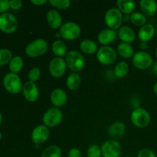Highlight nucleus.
<instances>
[{
  "label": "nucleus",
  "mask_w": 157,
  "mask_h": 157,
  "mask_svg": "<svg viewBox=\"0 0 157 157\" xmlns=\"http://www.w3.org/2000/svg\"><path fill=\"white\" fill-rule=\"evenodd\" d=\"M67 67L73 73H77L84 68L85 59L84 56L78 51H70L65 56Z\"/></svg>",
  "instance_id": "nucleus-1"
},
{
  "label": "nucleus",
  "mask_w": 157,
  "mask_h": 157,
  "mask_svg": "<svg viewBox=\"0 0 157 157\" xmlns=\"http://www.w3.org/2000/svg\"><path fill=\"white\" fill-rule=\"evenodd\" d=\"M2 82L5 89L9 94H17L22 90V82L20 77L17 74L12 72L6 74L3 78Z\"/></svg>",
  "instance_id": "nucleus-2"
},
{
  "label": "nucleus",
  "mask_w": 157,
  "mask_h": 157,
  "mask_svg": "<svg viewBox=\"0 0 157 157\" xmlns=\"http://www.w3.org/2000/svg\"><path fill=\"white\" fill-rule=\"evenodd\" d=\"M48 48L47 41L42 38H38L29 43L25 49L26 55L30 58H36L44 55Z\"/></svg>",
  "instance_id": "nucleus-3"
},
{
  "label": "nucleus",
  "mask_w": 157,
  "mask_h": 157,
  "mask_svg": "<svg viewBox=\"0 0 157 157\" xmlns=\"http://www.w3.org/2000/svg\"><path fill=\"white\" fill-rule=\"evenodd\" d=\"M132 124L139 128H145L151 121V117L150 113L142 107H136L132 111L130 116Z\"/></svg>",
  "instance_id": "nucleus-4"
},
{
  "label": "nucleus",
  "mask_w": 157,
  "mask_h": 157,
  "mask_svg": "<svg viewBox=\"0 0 157 157\" xmlns=\"http://www.w3.org/2000/svg\"><path fill=\"white\" fill-rule=\"evenodd\" d=\"M124 16L121 11L116 8H111L107 11L104 15V21L108 29L116 31L121 27Z\"/></svg>",
  "instance_id": "nucleus-5"
},
{
  "label": "nucleus",
  "mask_w": 157,
  "mask_h": 157,
  "mask_svg": "<svg viewBox=\"0 0 157 157\" xmlns=\"http://www.w3.org/2000/svg\"><path fill=\"white\" fill-rule=\"evenodd\" d=\"M133 64L139 70H147L153 65V57L147 52H136L132 58Z\"/></svg>",
  "instance_id": "nucleus-6"
},
{
  "label": "nucleus",
  "mask_w": 157,
  "mask_h": 157,
  "mask_svg": "<svg viewBox=\"0 0 157 157\" xmlns=\"http://www.w3.org/2000/svg\"><path fill=\"white\" fill-rule=\"evenodd\" d=\"M18 29V20L12 13L6 12L0 15V31L6 34H12Z\"/></svg>",
  "instance_id": "nucleus-7"
},
{
  "label": "nucleus",
  "mask_w": 157,
  "mask_h": 157,
  "mask_svg": "<svg viewBox=\"0 0 157 157\" xmlns=\"http://www.w3.org/2000/svg\"><path fill=\"white\" fill-rule=\"evenodd\" d=\"M97 59L104 65H110L116 61L117 53L113 48L110 46H103L97 52Z\"/></svg>",
  "instance_id": "nucleus-8"
},
{
  "label": "nucleus",
  "mask_w": 157,
  "mask_h": 157,
  "mask_svg": "<svg viewBox=\"0 0 157 157\" xmlns=\"http://www.w3.org/2000/svg\"><path fill=\"white\" fill-rule=\"evenodd\" d=\"M81 32L80 26L73 21L65 22L59 29V33L61 38L68 41L77 39L81 35Z\"/></svg>",
  "instance_id": "nucleus-9"
},
{
  "label": "nucleus",
  "mask_w": 157,
  "mask_h": 157,
  "mask_svg": "<svg viewBox=\"0 0 157 157\" xmlns=\"http://www.w3.org/2000/svg\"><path fill=\"white\" fill-rule=\"evenodd\" d=\"M63 120V113L58 107H52L44 113L42 121L44 126L54 127L59 125Z\"/></svg>",
  "instance_id": "nucleus-10"
},
{
  "label": "nucleus",
  "mask_w": 157,
  "mask_h": 157,
  "mask_svg": "<svg viewBox=\"0 0 157 157\" xmlns=\"http://www.w3.org/2000/svg\"><path fill=\"white\" fill-rule=\"evenodd\" d=\"M103 157H120L122 154V146L114 140H107L101 147Z\"/></svg>",
  "instance_id": "nucleus-11"
},
{
  "label": "nucleus",
  "mask_w": 157,
  "mask_h": 157,
  "mask_svg": "<svg viewBox=\"0 0 157 157\" xmlns=\"http://www.w3.org/2000/svg\"><path fill=\"white\" fill-rule=\"evenodd\" d=\"M48 70L49 73L54 78H58L64 76L67 71V64L65 60L63 58L58 57L52 58L49 63Z\"/></svg>",
  "instance_id": "nucleus-12"
},
{
  "label": "nucleus",
  "mask_w": 157,
  "mask_h": 157,
  "mask_svg": "<svg viewBox=\"0 0 157 157\" xmlns=\"http://www.w3.org/2000/svg\"><path fill=\"white\" fill-rule=\"evenodd\" d=\"M50 130L48 127L43 125H38L34 128L32 133V140L35 145L44 144L48 139Z\"/></svg>",
  "instance_id": "nucleus-13"
},
{
  "label": "nucleus",
  "mask_w": 157,
  "mask_h": 157,
  "mask_svg": "<svg viewBox=\"0 0 157 157\" xmlns=\"http://www.w3.org/2000/svg\"><path fill=\"white\" fill-rule=\"evenodd\" d=\"M21 91L24 98L29 102H35L39 97V90L36 84L31 81H27L23 84Z\"/></svg>",
  "instance_id": "nucleus-14"
},
{
  "label": "nucleus",
  "mask_w": 157,
  "mask_h": 157,
  "mask_svg": "<svg viewBox=\"0 0 157 157\" xmlns=\"http://www.w3.org/2000/svg\"><path fill=\"white\" fill-rule=\"evenodd\" d=\"M67 96L66 92L61 88L55 89L51 94V102L55 107H63L66 104Z\"/></svg>",
  "instance_id": "nucleus-15"
},
{
  "label": "nucleus",
  "mask_w": 157,
  "mask_h": 157,
  "mask_svg": "<svg viewBox=\"0 0 157 157\" xmlns=\"http://www.w3.org/2000/svg\"><path fill=\"white\" fill-rule=\"evenodd\" d=\"M46 18L48 25L53 29H60L62 25V17L61 14L55 9H51L48 11Z\"/></svg>",
  "instance_id": "nucleus-16"
},
{
  "label": "nucleus",
  "mask_w": 157,
  "mask_h": 157,
  "mask_svg": "<svg viewBox=\"0 0 157 157\" xmlns=\"http://www.w3.org/2000/svg\"><path fill=\"white\" fill-rule=\"evenodd\" d=\"M156 34V28L152 24H146L142 26L138 32V38L141 41L148 42L153 39Z\"/></svg>",
  "instance_id": "nucleus-17"
},
{
  "label": "nucleus",
  "mask_w": 157,
  "mask_h": 157,
  "mask_svg": "<svg viewBox=\"0 0 157 157\" xmlns=\"http://www.w3.org/2000/svg\"><path fill=\"white\" fill-rule=\"evenodd\" d=\"M117 36L116 31L110 29H104L99 33L98 36V41L101 44L104 46H108L115 40Z\"/></svg>",
  "instance_id": "nucleus-18"
},
{
  "label": "nucleus",
  "mask_w": 157,
  "mask_h": 157,
  "mask_svg": "<svg viewBox=\"0 0 157 157\" xmlns=\"http://www.w3.org/2000/svg\"><path fill=\"white\" fill-rule=\"evenodd\" d=\"M118 36L120 39L124 43H132L136 38V34L133 29L127 25L122 26L118 31Z\"/></svg>",
  "instance_id": "nucleus-19"
},
{
  "label": "nucleus",
  "mask_w": 157,
  "mask_h": 157,
  "mask_svg": "<svg viewBox=\"0 0 157 157\" xmlns=\"http://www.w3.org/2000/svg\"><path fill=\"white\" fill-rule=\"evenodd\" d=\"M140 7L142 13L146 16H153L157 11V3L154 0H141L140 2Z\"/></svg>",
  "instance_id": "nucleus-20"
},
{
  "label": "nucleus",
  "mask_w": 157,
  "mask_h": 157,
  "mask_svg": "<svg viewBox=\"0 0 157 157\" xmlns=\"http://www.w3.org/2000/svg\"><path fill=\"white\" fill-rule=\"evenodd\" d=\"M117 9L125 15H131L136 9V3L130 0H119L117 2Z\"/></svg>",
  "instance_id": "nucleus-21"
},
{
  "label": "nucleus",
  "mask_w": 157,
  "mask_h": 157,
  "mask_svg": "<svg viewBox=\"0 0 157 157\" xmlns=\"http://www.w3.org/2000/svg\"><path fill=\"white\" fill-rule=\"evenodd\" d=\"M126 127L124 123L114 122L109 127L108 133L110 136L113 138H121L124 135Z\"/></svg>",
  "instance_id": "nucleus-22"
},
{
  "label": "nucleus",
  "mask_w": 157,
  "mask_h": 157,
  "mask_svg": "<svg viewBox=\"0 0 157 157\" xmlns=\"http://www.w3.org/2000/svg\"><path fill=\"white\" fill-rule=\"evenodd\" d=\"M80 49L87 55H93L98 52V44L95 41L90 39H84L80 43Z\"/></svg>",
  "instance_id": "nucleus-23"
},
{
  "label": "nucleus",
  "mask_w": 157,
  "mask_h": 157,
  "mask_svg": "<svg viewBox=\"0 0 157 157\" xmlns=\"http://www.w3.org/2000/svg\"><path fill=\"white\" fill-rule=\"evenodd\" d=\"M67 45L61 40H56V41L52 43V52L58 58H62V57L66 56V55L67 54Z\"/></svg>",
  "instance_id": "nucleus-24"
},
{
  "label": "nucleus",
  "mask_w": 157,
  "mask_h": 157,
  "mask_svg": "<svg viewBox=\"0 0 157 157\" xmlns=\"http://www.w3.org/2000/svg\"><path fill=\"white\" fill-rule=\"evenodd\" d=\"M81 83V78L78 74L72 73L67 76L66 81L67 87L71 90H76L80 87Z\"/></svg>",
  "instance_id": "nucleus-25"
},
{
  "label": "nucleus",
  "mask_w": 157,
  "mask_h": 157,
  "mask_svg": "<svg viewBox=\"0 0 157 157\" xmlns=\"http://www.w3.org/2000/svg\"><path fill=\"white\" fill-rule=\"evenodd\" d=\"M117 52L121 55V57L125 58H133V55H134V50L132 45L128 43L122 42L117 46Z\"/></svg>",
  "instance_id": "nucleus-26"
},
{
  "label": "nucleus",
  "mask_w": 157,
  "mask_h": 157,
  "mask_svg": "<svg viewBox=\"0 0 157 157\" xmlns=\"http://www.w3.org/2000/svg\"><path fill=\"white\" fill-rule=\"evenodd\" d=\"M129 70H130V67H129L128 63L126 61H120L115 66L113 74L117 78H123L127 76Z\"/></svg>",
  "instance_id": "nucleus-27"
},
{
  "label": "nucleus",
  "mask_w": 157,
  "mask_h": 157,
  "mask_svg": "<svg viewBox=\"0 0 157 157\" xmlns=\"http://www.w3.org/2000/svg\"><path fill=\"white\" fill-rule=\"evenodd\" d=\"M23 66H24V61L21 57L18 56H13L12 60L10 61L9 64V67L10 72L12 73L17 74L22 69Z\"/></svg>",
  "instance_id": "nucleus-28"
},
{
  "label": "nucleus",
  "mask_w": 157,
  "mask_h": 157,
  "mask_svg": "<svg viewBox=\"0 0 157 157\" xmlns=\"http://www.w3.org/2000/svg\"><path fill=\"white\" fill-rule=\"evenodd\" d=\"M130 21L134 25L142 27L147 24V16L140 12H134L130 15Z\"/></svg>",
  "instance_id": "nucleus-29"
},
{
  "label": "nucleus",
  "mask_w": 157,
  "mask_h": 157,
  "mask_svg": "<svg viewBox=\"0 0 157 157\" xmlns=\"http://www.w3.org/2000/svg\"><path fill=\"white\" fill-rule=\"evenodd\" d=\"M61 150L58 146H49L41 153V157H61Z\"/></svg>",
  "instance_id": "nucleus-30"
},
{
  "label": "nucleus",
  "mask_w": 157,
  "mask_h": 157,
  "mask_svg": "<svg viewBox=\"0 0 157 157\" xmlns=\"http://www.w3.org/2000/svg\"><path fill=\"white\" fill-rule=\"evenodd\" d=\"M13 58L12 52L8 48L0 49V66L9 64L12 58Z\"/></svg>",
  "instance_id": "nucleus-31"
},
{
  "label": "nucleus",
  "mask_w": 157,
  "mask_h": 157,
  "mask_svg": "<svg viewBox=\"0 0 157 157\" xmlns=\"http://www.w3.org/2000/svg\"><path fill=\"white\" fill-rule=\"evenodd\" d=\"M48 2L54 8L61 10L67 9L71 5V2L69 0H49Z\"/></svg>",
  "instance_id": "nucleus-32"
},
{
  "label": "nucleus",
  "mask_w": 157,
  "mask_h": 157,
  "mask_svg": "<svg viewBox=\"0 0 157 157\" xmlns=\"http://www.w3.org/2000/svg\"><path fill=\"white\" fill-rule=\"evenodd\" d=\"M40 77H41V70L39 67H33L29 72L28 75V78H29V81L31 82L35 83L39 80Z\"/></svg>",
  "instance_id": "nucleus-33"
},
{
  "label": "nucleus",
  "mask_w": 157,
  "mask_h": 157,
  "mask_svg": "<svg viewBox=\"0 0 157 157\" xmlns=\"http://www.w3.org/2000/svg\"><path fill=\"white\" fill-rule=\"evenodd\" d=\"M102 156V151L101 147L98 145H91L89 147L87 151V157H101Z\"/></svg>",
  "instance_id": "nucleus-34"
},
{
  "label": "nucleus",
  "mask_w": 157,
  "mask_h": 157,
  "mask_svg": "<svg viewBox=\"0 0 157 157\" xmlns=\"http://www.w3.org/2000/svg\"><path fill=\"white\" fill-rule=\"evenodd\" d=\"M137 157H156V153L152 150L148 148H144L140 150Z\"/></svg>",
  "instance_id": "nucleus-35"
},
{
  "label": "nucleus",
  "mask_w": 157,
  "mask_h": 157,
  "mask_svg": "<svg viewBox=\"0 0 157 157\" xmlns=\"http://www.w3.org/2000/svg\"><path fill=\"white\" fill-rule=\"evenodd\" d=\"M10 9V2L8 0H0V15L6 13Z\"/></svg>",
  "instance_id": "nucleus-36"
},
{
  "label": "nucleus",
  "mask_w": 157,
  "mask_h": 157,
  "mask_svg": "<svg viewBox=\"0 0 157 157\" xmlns=\"http://www.w3.org/2000/svg\"><path fill=\"white\" fill-rule=\"evenodd\" d=\"M10 2V9L13 10H18L22 7V2L21 0H11Z\"/></svg>",
  "instance_id": "nucleus-37"
},
{
  "label": "nucleus",
  "mask_w": 157,
  "mask_h": 157,
  "mask_svg": "<svg viewBox=\"0 0 157 157\" xmlns=\"http://www.w3.org/2000/svg\"><path fill=\"white\" fill-rule=\"evenodd\" d=\"M67 157H82V154L78 149L71 148L69 150Z\"/></svg>",
  "instance_id": "nucleus-38"
},
{
  "label": "nucleus",
  "mask_w": 157,
  "mask_h": 157,
  "mask_svg": "<svg viewBox=\"0 0 157 157\" xmlns=\"http://www.w3.org/2000/svg\"><path fill=\"white\" fill-rule=\"evenodd\" d=\"M31 2H32L33 5H35V6H41L45 5L46 3L48 2V1H46V0H32Z\"/></svg>",
  "instance_id": "nucleus-39"
},
{
  "label": "nucleus",
  "mask_w": 157,
  "mask_h": 157,
  "mask_svg": "<svg viewBox=\"0 0 157 157\" xmlns=\"http://www.w3.org/2000/svg\"><path fill=\"white\" fill-rule=\"evenodd\" d=\"M140 48L141 50L143 52H145L147 49H148L149 48V44L147 42H145V41H141V43L140 44Z\"/></svg>",
  "instance_id": "nucleus-40"
},
{
  "label": "nucleus",
  "mask_w": 157,
  "mask_h": 157,
  "mask_svg": "<svg viewBox=\"0 0 157 157\" xmlns=\"http://www.w3.org/2000/svg\"><path fill=\"white\" fill-rule=\"evenodd\" d=\"M152 72H153L156 76H157V62L153 64V68H152Z\"/></svg>",
  "instance_id": "nucleus-41"
},
{
  "label": "nucleus",
  "mask_w": 157,
  "mask_h": 157,
  "mask_svg": "<svg viewBox=\"0 0 157 157\" xmlns=\"http://www.w3.org/2000/svg\"><path fill=\"white\" fill-rule=\"evenodd\" d=\"M153 92H154L155 94H156L157 96V82L155 83L154 85H153Z\"/></svg>",
  "instance_id": "nucleus-42"
},
{
  "label": "nucleus",
  "mask_w": 157,
  "mask_h": 157,
  "mask_svg": "<svg viewBox=\"0 0 157 157\" xmlns=\"http://www.w3.org/2000/svg\"><path fill=\"white\" fill-rule=\"evenodd\" d=\"M2 122V113L0 112V125H1Z\"/></svg>",
  "instance_id": "nucleus-43"
},
{
  "label": "nucleus",
  "mask_w": 157,
  "mask_h": 157,
  "mask_svg": "<svg viewBox=\"0 0 157 157\" xmlns=\"http://www.w3.org/2000/svg\"><path fill=\"white\" fill-rule=\"evenodd\" d=\"M155 55H156V58H157V47H156V51H155Z\"/></svg>",
  "instance_id": "nucleus-44"
},
{
  "label": "nucleus",
  "mask_w": 157,
  "mask_h": 157,
  "mask_svg": "<svg viewBox=\"0 0 157 157\" xmlns=\"http://www.w3.org/2000/svg\"><path fill=\"white\" fill-rule=\"evenodd\" d=\"M2 133L0 132V140H2Z\"/></svg>",
  "instance_id": "nucleus-45"
},
{
  "label": "nucleus",
  "mask_w": 157,
  "mask_h": 157,
  "mask_svg": "<svg viewBox=\"0 0 157 157\" xmlns=\"http://www.w3.org/2000/svg\"><path fill=\"white\" fill-rule=\"evenodd\" d=\"M156 34L157 35V23H156Z\"/></svg>",
  "instance_id": "nucleus-46"
},
{
  "label": "nucleus",
  "mask_w": 157,
  "mask_h": 157,
  "mask_svg": "<svg viewBox=\"0 0 157 157\" xmlns=\"http://www.w3.org/2000/svg\"><path fill=\"white\" fill-rule=\"evenodd\" d=\"M126 157H133V156H126Z\"/></svg>",
  "instance_id": "nucleus-47"
}]
</instances>
